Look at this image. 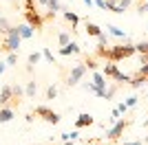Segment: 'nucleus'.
Masks as SVG:
<instances>
[{"mask_svg": "<svg viewBox=\"0 0 148 145\" xmlns=\"http://www.w3.org/2000/svg\"><path fill=\"white\" fill-rule=\"evenodd\" d=\"M133 145H144V143H142V141H133Z\"/></svg>", "mask_w": 148, "mask_h": 145, "instance_id": "34", "label": "nucleus"}, {"mask_svg": "<svg viewBox=\"0 0 148 145\" xmlns=\"http://www.w3.org/2000/svg\"><path fill=\"white\" fill-rule=\"evenodd\" d=\"M77 53H82V48H80L77 42H69L66 46L60 48V55H77Z\"/></svg>", "mask_w": 148, "mask_h": 145, "instance_id": "6", "label": "nucleus"}, {"mask_svg": "<svg viewBox=\"0 0 148 145\" xmlns=\"http://www.w3.org/2000/svg\"><path fill=\"white\" fill-rule=\"evenodd\" d=\"M84 2H86V5H88V7H91V5H93V0H84Z\"/></svg>", "mask_w": 148, "mask_h": 145, "instance_id": "36", "label": "nucleus"}, {"mask_svg": "<svg viewBox=\"0 0 148 145\" xmlns=\"http://www.w3.org/2000/svg\"><path fill=\"white\" fill-rule=\"evenodd\" d=\"M36 117H42L47 123H51V125H58L60 123V115L58 112H53L51 108H47V106H36V112H33Z\"/></svg>", "mask_w": 148, "mask_h": 145, "instance_id": "2", "label": "nucleus"}, {"mask_svg": "<svg viewBox=\"0 0 148 145\" xmlns=\"http://www.w3.org/2000/svg\"><path fill=\"white\" fill-rule=\"evenodd\" d=\"M97 42H99V44H104V46H108V40H106L104 33H99V35H97Z\"/></svg>", "mask_w": 148, "mask_h": 145, "instance_id": "29", "label": "nucleus"}, {"mask_svg": "<svg viewBox=\"0 0 148 145\" xmlns=\"http://www.w3.org/2000/svg\"><path fill=\"white\" fill-rule=\"evenodd\" d=\"M29 145H33V143H29Z\"/></svg>", "mask_w": 148, "mask_h": 145, "instance_id": "40", "label": "nucleus"}, {"mask_svg": "<svg viewBox=\"0 0 148 145\" xmlns=\"http://www.w3.org/2000/svg\"><path fill=\"white\" fill-rule=\"evenodd\" d=\"M142 125H144V127H148V119H146V121H144V123H142Z\"/></svg>", "mask_w": 148, "mask_h": 145, "instance_id": "37", "label": "nucleus"}, {"mask_svg": "<svg viewBox=\"0 0 148 145\" xmlns=\"http://www.w3.org/2000/svg\"><path fill=\"white\" fill-rule=\"evenodd\" d=\"M137 72H139V75H148V62H144L142 66H139V70H137Z\"/></svg>", "mask_w": 148, "mask_h": 145, "instance_id": "28", "label": "nucleus"}, {"mask_svg": "<svg viewBox=\"0 0 148 145\" xmlns=\"http://www.w3.org/2000/svg\"><path fill=\"white\" fill-rule=\"evenodd\" d=\"M124 145H133V141H130V143H124Z\"/></svg>", "mask_w": 148, "mask_h": 145, "instance_id": "39", "label": "nucleus"}, {"mask_svg": "<svg viewBox=\"0 0 148 145\" xmlns=\"http://www.w3.org/2000/svg\"><path fill=\"white\" fill-rule=\"evenodd\" d=\"M99 33H102V29H99L97 24H93V22H88V20H86V35H91V37H97Z\"/></svg>", "mask_w": 148, "mask_h": 145, "instance_id": "11", "label": "nucleus"}, {"mask_svg": "<svg viewBox=\"0 0 148 145\" xmlns=\"http://www.w3.org/2000/svg\"><path fill=\"white\" fill-rule=\"evenodd\" d=\"M126 106H128V108H133V106H137V97H128V99H126Z\"/></svg>", "mask_w": 148, "mask_h": 145, "instance_id": "27", "label": "nucleus"}, {"mask_svg": "<svg viewBox=\"0 0 148 145\" xmlns=\"http://www.w3.org/2000/svg\"><path fill=\"white\" fill-rule=\"evenodd\" d=\"M36 92H38V84H36V79H31L29 84H27V97H29V99H33V97H36Z\"/></svg>", "mask_w": 148, "mask_h": 145, "instance_id": "14", "label": "nucleus"}, {"mask_svg": "<svg viewBox=\"0 0 148 145\" xmlns=\"http://www.w3.org/2000/svg\"><path fill=\"white\" fill-rule=\"evenodd\" d=\"M16 62H18V53L13 51V53L7 55V66H16Z\"/></svg>", "mask_w": 148, "mask_h": 145, "instance_id": "20", "label": "nucleus"}, {"mask_svg": "<svg viewBox=\"0 0 148 145\" xmlns=\"http://www.w3.org/2000/svg\"><path fill=\"white\" fill-rule=\"evenodd\" d=\"M11 24H9V20L7 18H0V33H7V29H9Z\"/></svg>", "mask_w": 148, "mask_h": 145, "instance_id": "25", "label": "nucleus"}, {"mask_svg": "<svg viewBox=\"0 0 148 145\" xmlns=\"http://www.w3.org/2000/svg\"><path fill=\"white\" fill-rule=\"evenodd\" d=\"M42 57H44L47 62H51V64H56V55L51 53L49 48H44V51H42Z\"/></svg>", "mask_w": 148, "mask_h": 145, "instance_id": "21", "label": "nucleus"}, {"mask_svg": "<svg viewBox=\"0 0 148 145\" xmlns=\"http://www.w3.org/2000/svg\"><path fill=\"white\" fill-rule=\"evenodd\" d=\"M11 99H13V88L11 86H2V90H0V108H2V106H9Z\"/></svg>", "mask_w": 148, "mask_h": 145, "instance_id": "5", "label": "nucleus"}, {"mask_svg": "<svg viewBox=\"0 0 148 145\" xmlns=\"http://www.w3.org/2000/svg\"><path fill=\"white\" fill-rule=\"evenodd\" d=\"M93 84H95V88H106V77L102 72H95L93 75Z\"/></svg>", "mask_w": 148, "mask_h": 145, "instance_id": "12", "label": "nucleus"}, {"mask_svg": "<svg viewBox=\"0 0 148 145\" xmlns=\"http://www.w3.org/2000/svg\"><path fill=\"white\" fill-rule=\"evenodd\" d=\"M135 51H137L139 55L148 53V42H139V44H135Z\"/></svg>", "mask_w": 148, "mask_h": 145, "instance_id": "22", "label": "nucleus"}, {"mask_svg": "<svg viewBox=\"0 0 148 145\" xmlns=\"http://www.w3.org/2000/svg\"><path fill=\"white\" fill-rule=\"evenodd\" d=\"M117 110H119V115H124V112L128 110V106H126V103H119V106H117Z\"/></svg>", "mask_w": 148, "mask_h": 145, "instance_id": "30", "label": "nucleus"}, {"mask_svg": "<svg viewBox=\"0 0 148 145\" xmlns=\"http://www.w3.org/2000/svg\"><path fill=\"white\" fill-rule=\"evenodd\" d=\"M84 66L91 68V70H95V68H97V64H95V60H93V57H88V55H86V57H84Z\"/></svg>", "mask_w": 148, "mask_h": 145, "instance_id": "23", "label": "nucleus"}, {"mask_svg": "<svg viewBox=\"0 0 148 145\" xmlns=\"http://www.w3.org/2000/svg\"><path fill=\"white\" fill-rule=\"evenodd\" d=\"M93 123H95V121H93V117L86 115V112L75 119V127H77V130H80V127H86V125H93Z\"/></svg>", "mask_w": 148, "mask_h": 145, "instance_id": "7", "label": "nucleus"}, {"mask_svg": "<svg viewBox=\"0 0 148 145\" xmlns=\"http://www.w3.org/2000/svg\"><path fill=\"white\" fill-rule=\"evenodd\" d=\"M64 145H75V143H73V141H66V143H64Z\"/></svg>", "mask_w": 148, "mask_h": 145, "instance_id": "38", "label": "nucleus"}, {"mask_svg": "<svg viewBox=\"0 0 148 145\" xmlns=\"http://www.w3.org/2000/svg\"><path fill=\"white\" fill-rule=\"evenodd\" d=\"M130 123H133V119H122V121H115V125H113L111 130H108V134H106V136H108V141H117L119 136H122V134L126 132V127H128Z\"/></svg>", "mask_w": 148, "mask_h": 145, "instance_id": "3", "label": "nucleus"}, {"mask_svg": "<svg viewBox=\"0 0 148 145\" xmlns=\"http://www.w3.org/2000/svg\"><path fill=\"white\" fill-rule=\"evenodd\" d=\"M106 29L111 31V33H113V35H115V37H124V40H126V33H124V31L119 29V26H113V24H108Z\"/></svg>", "mask_w": 148, "mask_h": 145, "instance_id": "17", "label": "nucleus"}, {"mask_svg": "<svg viewBox=\"0 0 148 145\" xmlns=\"http://www.w3.org/2000/svg\"><path fill=\"white\" fill-rule=\"evenodd\" d=\"M144 13H148V0L144 2Z\"/></svg>", "mask_w": 148, "mask_h": 145, "instance_id": "33", "label": "nucleus"}, {"mask_svg": "<svg viewBox=\"0 0 148 145\" xmlns=\"http://www.w3.org/2000/svg\"><path fill=\"white\" fill-rule=\"evenodd\" d=\"M77 139V132H69V141H75Z\"/></svg>", "mask_w": 148, "mask_h": 145, "instance_id": "31", "label": "nucleus"}, {"mask_svg": "<svg viewBox=\"0 0 148 145\" xmlns=\"http://www.w3.org/2000/svg\"><path fill=\"white\" fill-rule=\"evenodd\" d=\"M5 68H7V62H0V75L5 72Z\"/></svg>", "mask_w": 148, "mask_h": 145, "instance_id": "32", "label": "nucleus"}, {"mask_svg": "<svg viewBox=\"0 0 148 145\" xmlns=\"http://www.w3.org/2000/svg\"><path fill=\"white\" fill-rule=\"evenodd\" d=\"M44 97H47V99H56V97H58V88H56V86H49L47 92H44Z\"/></svg>", "mask_w": 148, "mask_h": 145, "instance_id": "19", "label": "nucleus"}, {"mask_svg": "<svg viewBox=\"0 0 148 145\" xmlns=\"http://www.w3.org/2000/svg\"><path fill=\"white\" fill-rule=\"evenodd\" d=\"M64 20H66L69 24H71V26H77V24H80V18H77V13H73V11H64Z\"/></svg>", "mask_w": 148, "mask_h": 145, "instance_id": "10", "label": "nucleus"}, {"mask_svg": "<svg viewBox=\"0 0 148 145\" xmlns=\"http://www.w3.org/2000/svg\"><path fill=\"white\" fill-rule=\"evenodd\" d=\"M117 5H119V9H122V13H124L130 7V0H117Z\"/></svg>", "mask_w": 148, "mask_h": 145, "instance_id": "26", "label": "nucleus"}, {"mask_svg": "<svg viewBox=\"0 0 148 145\" xmlns=\"http://www.w3.org/2000/svg\"><path fill=\"white\" fill-rule=\"evenodd\" d=\"M84 72H86V66H84V62H82V64H77V66H75L73 70L69 72V77H66V86H69V88L77 86V81H80V79L84 77Z\"/></svg>", "mask_w": 148, "mask_h": 145, "instance_id": "4", "label": "nucleus"}, {"mask_svg": "<svg viewBox=\"0 0 148 145\" xmlns=\"http://www.w3.org/2000/svg\"><path fill=\"white\" fill-rule=\"evenodd\" d=\"M20 37H22V40H29V37H33V29H31L29 24H20Z\"/></svg>", "mask_w": 148, "mask_h": 145, "instance_id": "13", "label": "nucleus"}, {"mask_svg": "<svg viewBox=\"0 0 148 145\" xmlns=\"http://www.w3.org/2000/svg\"><path fill=\"white\" fill-rule=\"evenodd\" d=\"M49 11H53V13L60 11V0H49Z\"/></svg>", "mask_w": 148, "mask_h": 145, "instance_id": "24", "label": "nucleus"}, {"mask_svg": "<svg viewBox=\"0 0 148 145\" xmlns=\"http://www.w3.org/2000/svg\"><path fill=\"white\" fill-rule=\"evenodd\" d=\"M11 119H13V108L2 106V108H0V123H9Z\"/></svg>", "mask_w": 148, "mask_h": 145, "instance_id": "8", "label": "nucleus"}, {"mask_svg": "<svg viewBox=\"0 0 148 145\" xmlns=\"http://www.w3.org/2000/svg\"><path fill=\"white\" fill-rule=\"evenodd\" d=\"M117 70H119V68H117V64H115V62H106V64H104V70H102V75H104V77H113Z\"/></svg>", "mask_w": 148, "mask_h": 145, "instance_id": "9", "label": "nucleus"}, {"mask_svg": "<svg viewBox=\"0 0 148 145\" xmlns=\"http://www.w3.org/2000/svg\"><path fill=\"white\" fill-rule=\"evenodd\" d=\"M113 79H115V81H119V84H128V81H130V75H124L122 70H117L115 75H113Z\"/></svg>", "mask_w": 148, "mask_h": 145, "instance_id": "16", "label": "nucleus"}, {"mask_svg": "<svg viewBox=\"0 0 148 145\" xmlns=\"http://www.w3.org/2000/svg\"><path fill=\"white\" fill-rule=\"evenodd\" d=\"M20 42H22V37H20V26H9L5 33V42H2V51L5 53H13V51H20Z\"/></svg>", "mask_w": 148, "mask_h": 145, "instance_id": "1", "label": "nucleus"}, {"mask_svg": "<svg viewBox=\"0 0 148 145\" xmlns=\"http://www.w3.org/2000/svg\"><path fill=\"white\" fill-rule=\"evenodd\" d=\"M40 5H49V0H40Z\"/></svg>", "mask_w": 148, "mask_h": 145, "instance_id": "35", "label": "nucleus"}, {"mask_svg": "<svg viewBox=\"0 0 148 145\" xmlns=\"http://www.w3.org/2000/svg\"><path fill=\"white\" fill-rule=\"evenodd\" d=\"M40 57H42V53H31L29 55V66H27V70H33V66L40 62Z\"/></svg>", "mask_w": 148, "mask_h": 145, "instance_id": "15", "label": "nucleus"}, {"mask_svg": "<svg viewBox=\"0 0 148 145\" xmlns=\"http://www.w3.org/2000/svg\"><path fill=\"white\" fill-rule=\"evenodd\" d=\"M58 42H60V46H66V44L71 42V35H69V33H64V31H62L60 35H58Z\"/></svg>", "mask_w": 148, "mask_h": 145, "instance_id": "18", "label": "nucleus"}]
</instances>
